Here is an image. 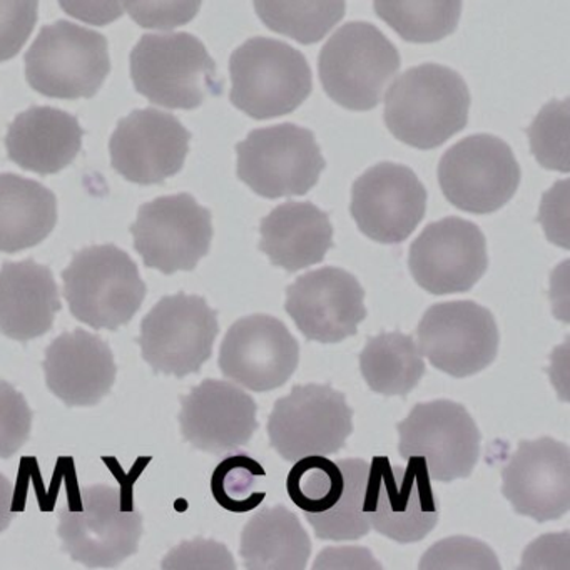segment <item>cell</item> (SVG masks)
Returning <instances> with one entry per match:
<instances>
[{"instance_id":"obj_1","label":"cell","mask_w":570,"mask_h":570,"mask_svg":"<svg viewBox=\"0 0 570 570\" xmlns=\"http://www.w3.org/2000/svg\"><path fill=\"white\" fill-rule=\"evenodd\" d=\"M470 92L459 72L423 65L403 72L385 98L389 131L412 148H439L469 121Z\"/></svg>"},{"instance_id":"obj_2","label":"cell","mask_w":570,"mask_h":570,"mask_svg":"<svg viewBox=\"0 0 570 570\" xmlns=\"http://www.w3.org/2000/svg\"><path fill=\"white\" fill-rule=\"evenodd\" d=\"M131 78L139 95L166 109L191 111L223 91L215 61L188 32L142 36L131 52Z\"/></svg>"},{"instance_id":"obj_3","label":"cell","mask_w":570,"mask_h":570,"mask_svg":"<svg viewBox=\"0 0 570 570\" xmlns=\"http://www.w3.org/2000/svg\"><path fill=\"white\" fill-rule=\"evenodd\" d=\"M66 552L86 567H118L138 552L142 517L129 495L111 485L85 487L59 510Z\"/></svg>"},{"instance_id":"obj_4","label":"cell","mask_w":570,"mask_h":570,"mask_svg":"<svg viewBox=\"0 0 570 570\" xmlns=\"http://www.w3.org/2000/svg\"><path fill=\"white\" fill-rule=\"evenodd\" d=\"M62 282L72 316L91 328L109 332L128 325L148 293L138 265L115 245L76 253Z\"/></svg>"},{"instance_id":"obj_5","label":"cell","mask_w":570,"mask_h":570,"mask_svg":"<svg viewBox=\"0 0 570 570\" xmlns=\"http://www.w3.org/2000/svg\"><path fill=\"white\" fill-rule=\"evenodd\" d=\"M229 99L253 119L289 115L313 89L312 69L302 52L269 38L246 41L229 59Z\"/></svg>"},{"instance_id":"obj_6","label":"cell","mask_w":570,"mask_h":570,"mask_svg":"<svg viewBox=\"0 0 570 570\" xmlns=\"http://www.w3.org/2000/svg\"><path fill=\"white\" fill-rule=\"evenodd\" d=\"M400 69L389 38L368 22H348L320 52V81L330 99L350 111H370Z\"/></svg>"},{"instance_id":"obj_7","label":"cell","mask_w":570,"mask_h":570,"mask_svg":"<svg viewBox=\"0 0 570 570\" xmlns=\"http://www.w3.org/2000/svg\"><path fill=\"white\" fill-rule=\"evenodd\" d=\"M109 71L108 39L68 21L45 26L26 55L29 86L48 98H95Z\"/></svg>"},{"instance_id":"obj_8","label":"cell","mask_w":570,"mask_h":570,"mask_svg":"<svg viewBox=\"0 0 570 570\" xmlns=\"http://www.w3.org/2000/svg\"><path fill=\"white\" fill-rule=\"evenodd\" d=\"M406 465H392L389 456L370 463L363 512L370 527L396 543L425 539L439 523V500L422 456H409Z\"/></svg>"},{"instance_id":"obj_9","label":"cell","mask_w":570,"mask_h":570,"mask_svg":"<svg viewBox=\"0 0 570 570\" xmlns=\"http://www.w3.org/2000/svg\"><path fill=\"white\" fill-rule=\"evenodd\" d=\"M236 155L238 178L268 199L306 195L326 166L313 132L295 125L255 129Z\"/></svg>"},{"instance_id":"obj_10","label":"cell","mask_w":570,"mask_h":570,"mask_svg":"<svg viewBox=\"0 0 570 570\" xmlns=\"http://www.w3.org/2000/svg\"><path fill=\"white\" fill-rule=\"evenodd\" d=\"M353 432V410L345 395L330 385L293 386L273 406L268 436L282 459L296 462L308 455H333Z\"/></svg>"},{"instance_id":"obj_11","label":"cell","mask_w":570,"mask_h":570,"mask_svg":"<svg viewBox=\"0 0 570 570\" xmlns=\"http://www.w3.org/2000/svg\"><path fill=\"white\" fill-rule=\"evenodd\" d=\"M218 332V313L205 298L183 292L165 296L142 320V358L156 373L183 379L208 362Z\"/></svg>"},{"instance_id":"obj_12","label":"cell","mask_w":570,"mask_h":570,"mask_svg":"<svg viewBox=\"0 0 570 570\" xmlns=\"http://www.w3.org/2000/svg\"><path fill=\"white\" fill-rule=\"evenodd\" d=\"M439 181L455 208L489 215L505 206L520 185V168L512 149L495 136L462 139L440 159Z\"/></svg>"},{"instance_id":"obj_13","label":"cell","mask_w":570,"mask_h":570,"mask_svg":"<svg viewBox=\"0 0 570 570\" xmlns=\"http://www.w3.org/2000/svg\"><path fill=\"white\" fill-rule=\"evenodd\" d=\"M399 452L403 460L422 456L430 479H466L479 460L480 436L465 406L450 400L419 403L399 423Z\"/></svg>"},{"instance_id":"obj_14","label":"cell","mask_w":570,"mask_h":570,"mask_svg":"<svg viewBox=\"0 0 570 570\" xmlns=\"http://www.w3.org/2000/svg\"><path fill=\"white\" fill-rule=\"evenodd\" d=\"M131 233L148 268L165 275L191 272L212 246V213L188 193L163 196L139 208Z\"/></svg>"},{"instance_id":"obj_15","label":"cell","mask_w":570,"mask_h":570,"mask_svg":"<svg viewBox=\"0 0 570 570\" xmlns=\"http://www.w3.org/2000/svg\"><path fill=\"white\" fill-rule=\"evenodd\" d=\"M416 336L420 353L436 370L455 379L482 372L499 352L495 318L473 302L430 306L420 320Z\"/></svg>"},{"instance_id":"obj_16","label":"cell","mask_w":570,"mask_h":570,"mask_svg":"<svg viewBox=\"0 0 570 570\" xmlns=\"http://www.w3.org/2000/svg\"><path fill=\"white\" fill-rule=\"evenodd\" d=\"M409 268L432 295L470 292L489 268L482 229L462 218L426 226L410 246Z\"/></svg>"},{"instance_id":"obj_17","label":"cell","mask_w":570,"mask_h":570,"mask_svg":"<svg viewBox=\"0 0 570 570\" xmlns=\"http://www.w3.org/2000/svg\"><path fill=\"white\" fill-rule=\"evenodd\" d=\"M299 363V345L282 320L252 315L238 320L219 350V368L226 379L252 392L279 389Z\"/></svg>"},{"instance_id":"obj_18","label":"cell","mask_w":570,"mask_h":570,"mask_svg":"<svg viewBox=\"0 0 570 570\" xmlns=\"http://www.w3.org/2000/svg\"><path fill=\"white\" fill-rule=\"evenodd\" d=\"M353 219L373 242H405L426 212V189L412 169L382 163L363 173L352 189Z\"/></svg>"},{"instance_id":"obj_19","label":"cell","mask_w":570,"mask_h":570,"mask_svg":"<svg viewBox=\"0 0 570 570\" xmlns=\"http://www.w3.org/2000/svg\"><path fill=\"white\" fill-rule=\"evenodd\" d=\"M189 141L191 135L175 116L139 109L121 119L112 132L111 165L136 185H159L181 171Z\"/></svg>"},{"instance_id":"obj_20","label":"cell","mask_w":570,"mask_h":570,"mask_svg":"<svg viewBox=\"0 0 570 570\" xmlns=\"http://www.w3.org/2000/svg\"><path fill=\"white\" fill-rule=\"evenodd\" d=\"M365 289L342 268L315 269L286 289L285 308L309 342L338 343L366 318Z\"/></svg>"},{"instance_id":"obj_21","label":"cell","mask_w":570,"mask_h":570,"mask_svg":"<svg viewBox=\"0 0 570 570\" xmlns=\"http://www.w3.org/2000/svg\"><path fill=\"white\" fill-rule=\"evenodd\" d=\"M503 497L520 515L549 522L570 509V450L550 436L522 440L502 472Z\"/></svg>"},{"instance_id":"obj_22","label":"cell","mask_w":570,"mask_h":570,"mask_svg":"<svg viewBox=\"0 0 570 570\" xmlns=\"http://www.w3.org/2000/svg\"><path fill=\"white\" fill-rule=\"evenodd\" d=\"M255 400L238 385L205 380L181 399L183 436L195 449L222 455L248 445L258 430Z\"/></svg>"},{"instance_id":"obj_23","label":"cell","mask_w":570,"mask_h":570,"mask_svg":"<svg viewBox=\"0 0 570 570\" xmlns=\"http://www.w3.org/2000/svg\"><path fill=\"white\" fill-rule=\"evenodd\" d=\"M46 383L68 406L101 402L116 380L115 356L101 336L86 330L62 333L46 350Z\"/></svg>"},{"instance_id":"obj_24","label":"cell","mask_w":570,"mask_h":570,"mask_svg":"<svg viewBox=\"0 0 570 570\" xmlns=\"http://www.w3.org/2000/svg\"><path fill=\"white\" fill-rule=\"evenodd\" d=\"M61 309L58 283L35 259L6 262L0 268V333L16 342L46 335Z\"/></svg>"},{"instance_id":"obj_25","label":"cell","mask_w":570,"mask_h":570,"mask_svg":"<svg viewBox=\"0 0 570 570\" xmlns=\"http://www.w3.org/2000/svg\"><path fill=\"white\" fill-rule=\"evenodd\" d=\"M82 136L75 116L51 106H35L9 126L6 148L9 159L26 171L56 175L78 158Z\"/></svg>"},{"instance_id":"obj_26","label":"cell","mask_w":570,"mask_h":570,"mask_svg":"<svg viewBox=\"0 0 570 570\" xmlns=\"http://www.w3.org/2000/svg\"><path fill=\"white\" fill-rule=\"evenodd\" d=\"M259 233V249L273 265L289 273L322 263L333 248L328 215L312 203L279 205L263 219Z\"/></svg>"},{"instance_id":"obj_27","label":"cell","mask_w":570,"mask_h":570,"mask_svg":"<svg viewBox=\"0 0 570 570\" xmlns=\"http://www.w3.org/2000/svg\"><path fill=\"white\" fill-rule=\"evenodd\" d=\"M58 223L55 193L35 179L0 175V253H19L45 242Z\"/></svg>"},{"instance_id":"obj_28","label":"cell","mask_w":570,"mask_h":570,"mask_svg":"<svg viewBox=\"0 0 570 570\" xmlns=\"http://www.w3.org/2000/svg\"><path fill=\"white\" fill-rule=\"evenodd\" d=\"M239 553L249 570H303L312 540L285 505L265 507L243 529Z\"/></svg>"},{"instance_id":"obj_29","label":"cell","mask_w":570,"mask_h":570,"mask_svg":"<svg viewBox=\"0 0 570 570\" xmlns=\"http://www.w3.org/2000/svg\"><path fill=\"white\" fill-rule=\"evenodd\" d=\"M366 385L383 396H405L425 375L419 345L405 333H380L366 342L360 355Z\"/></svg>"},{"instance_id":"obj_30","label":"cell","mask_w":570,"mask_h":570,"mask_svg":"<svg viewBox=\"0 0 570 570\" xmlns=\"http://www.w3.org/2000/svg\"><path fill=\"white\" fill-rule=\"evenodd\" d=\"M373 6L383 22L413 45L449 38L462 16V0H373Z\"/></svg>"},{"instance_id":"obj_31","label":"cell","mask_w":570,"mask_h":570,"mask_svg":"<svg viewBox=\"0 0 570 570\" xmlns=\"http://www.w3.org/2000/svg\"><path fill=\"white\" fill-rule=\"evenodd\" d=\"M263 24L299 45L322 41L345 16V0H253Z\"/></svg>"},{"instance_id":"obj_32","label":"cell","mask_w":570,"mask_h":570,"mask_svg":"<svg viewBox=\"0 0 570 570\" xmlns=\"http://www.w3.org/2000/svg\"><path fill=\"white\" fill-rule=\"evenodd\" d=\"M345 475V489L335 507L318 515H306L315 535L322 540H358L370 532V522L363 512L370 463L362 459L338 460Z\"/></svg>"},{"instance_id":"obj_33","label":"cell","mask_w":570,"mask_h":570,"mask_svg":"<svg viewBox=\"0 0 570 570\" xmlns=\"http://www.w3.org/2000/svg\"><path fill=\"white\" fill-rule=\"evenodd\" d=\"M345 489V475L338 460L326 455H308L296 460L286 479V492L306 515L328 512Z\"/></svg>"},{"instance_id":"obj_34","label":"cell","mask_w":570,"mask_h":570,"mask_svg":"<svg viewBox=\"0 0 570 570\" xmlns=\"http://www.w3.org/2000/svg\"><path fill=\"white\" fill-rule=\"evenodd\" d=\"M265 480L266 472L258 460L236 453L222 460L213 472V497L228 512H252L266 499Z\"/></svg>"},{"instance_id":"obj_35","label":"cell","mask_w":570,"mask_h":570,"mask_svg":"<svg viewBox=\"0 0 570 570\" xmlns=\"http://www.w3.org/2000/svg\"><path fill=\"white\" fill-rule=\"evenodd\" d=\"M570 105L552 101L539 112L529 128L530 148L537 161L547 169H570Z\"/></svg>"},{"instance_id":"obj_36","label":"cell","mask_w":570,"mask_h":570,"mask_svg":"<svg viewBox=\"0 0 570 570\" xmlns=\"http://www.w3.org/2000/svg\"><path fill=\"white\" fill-rule=\"evenodd\" d=\"M419 567L420 570H499L500 563L493 550L480 540L472 537H450L430 547Z\"/></svg>"},{"instance_id":"obj_37","label":"cell","mask_w":570,"mask_h":570,"mask_svg":"<svg viewBox=\"0 0 570 570\" xmlns=\"http://www.w3.org/2000/svg\"><path fill=\"white\" fill-rule=\"evenodd\" d=\"M32 410L11 383L0 382V459H11L31 436Z\"/></svg>"},{"instance_id":"obj_38","label":"cell","mask_w":570,"mask_h":570,"mask_svg":"<svg viewBox=\"0 0 570 570\" xmlns=\"http://www.w3.org/2000/svg\"><path fill=\"white\" fill-rule=\"evenodd\" d=\"M203 0H125L136 24L156 31H171L198 16Z\"/></svg>"},{"instance_id":"obj_39","label":"cell","mask_w":570,"mask_h":570,"mask_svg":"<svg viewBox=\"0 0 570 570\" xmlns=\"http://www.w3.org/2000/svg\"><path fill=\"white\" fill-rule=\"evenodd\" d=\"M39 0H0V62L24 48L38 24Z\"/></svg>"},{"instance_id":"obj_40","label":"cell","mask_w":570,"mask_h":570,"mask_svg":"<svg viewBox=\"0 0 570 570\" xmlns=\"http://www.w3.org/2000/svg\"><path fill=\"white\" fill-rule=\"evenodd\" d=\"M161 566L163 569H236L232 553L223 543L205 539H196L176 547Z\"/></svg>"},{"instance_id":"obj_41","label":"cell","mask_w":570,"mask_h":570,"mask_svg":"<svg viewBox=\"0 0 570 570\" xmlns=\"http://www.w3.org/2000/svg\"><path fill=\"white\" fill-rule=\"evenodd\" d=\"M62 11L86 24H111L121 18L125 8L122 0H59Z\"/></svg>"},{"instance_id":"obj_42","label":"cell","mask_w":570,"mask_h":570,"mask_svg":"<svg viewBox=\"0 0 570 570\" xmlns=\"http://www.w3.org/2000/svg\"><path fill=\"white\" fill-rule=\"evenodd\" d=\"M346 560H353L358 569H382L376 560H373L372 553L366 549H355V547H345V549H326L320 553V559L313 563V569H346Z\"/></svg>"},{"instance_id":"obj_43","label":"cell","mask_w":570,"mask_h":570,"mask_svg":"<svg viewBox=\"0 0 570 570\" xmlns=\"http://www.w3.org/2000/svg\"><path fill=\"white\" fill-rule=\"evenodd\" d=\"M12 507H14V485L4 473H0V533L11 525L14 517Z\"/></svg>"}]
</instances>
